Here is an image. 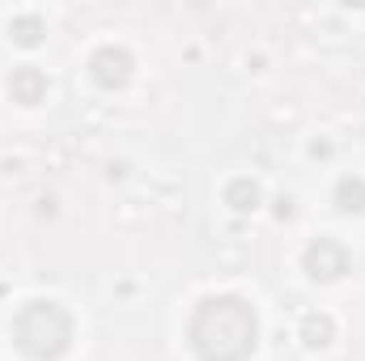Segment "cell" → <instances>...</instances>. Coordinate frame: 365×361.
Instances as JSON below:
<instances>
[{
    "mask_svg": "<svg viewBox=\"0 0 365 361\" xmlns=\"http://www.w3.org/2000/svg\"><path fill=\"white\" fill-rule=\"evenodd\" d=\"M187 340L200 361H247L259 345V319L242 298L217 293L191 310Z\"/></svg>",
    "mask_w": 365,
    "mask_h": 361,
    "instance_id": "cell-1",
    "label": "cell"
},
{
    "mask_svg": "<svg viewBox=\"0 0 365 361\" xmlns=\"http://www.w3.org/2000/svg\"><path fill=\"white\" fill-rule=\"evenodd\" d=\"M336 204L344 213H361L365 208V179H340L336 183Z\"/></svg>",
    "mask_w": 365,
    "mask_h": 361,
    "instance_id": "cell-6",
    "label": "cell"
},
{
    "mask_svg": "<svg viewBox=\"0 0 365 361\" xmlns=\"http://www.w3.org/2000/svg\"><path fill=\"white\" fill-rule=\"evenodd\" d=\"M13 345L34 361H56L73 345V315L60 302H26L13 315Z\"/></svg>",
    "mask_w": 365,
    "mask_h": 361,
    "instance_id": "cell-2",
    "label": "cell"
},
{
    "mask_svg": "<svg viewBox=\"0 0 365 361\" xmlns=\"http://www.w3.org/2000/svg\"><path fill=\"white\" fill-rule=\"evenodd\" d=\"M225 200H230L234 208H255V204H259V187L251 179H234L225 187Z\"/></svg>",
    "mask_w": 365,
    "mask_h": 361,
    "instance_id": "cell-7",
    "label": "cell"
},
{
    "mask_svg": "<svg viewBox=\"0 0 365 361\" xmlns=\"http://www.w3.org/2000/svg\"><path fill=\"white\" fill-rule=\"evenodd\" d=\"M90 73H93L98 86L119 90V86H128V77H132V56H128L123 47H98L90 56Z\"/></svg>",
    "mask_w": 365,
    "mask_h": 361,
    "instance_id": "cell-4",
    "label": "cell"
},
{
    "mask_svg": "<svg viewBox=\"0 0 365 361\" xmlns=\"http://www.w3.org/2000/svg\"><path fill=\"white\" fill-rule=\"evenodd\" d=\"M9 30H13L17 43H38V17H21V21H13Z\"/></svg>",
    "mask_w": 365,
    "mask_h": 361,
    "instance_id": "cell-9",
    "label": "cell"
},
{
    "mask_svg": "<svg viewBox=\"0 0 365 361\" xmlns=\"http://www.w3.org/2000/svg\"><path fill=\"white\" fill-rule=\"evenodd\" d=\"M9 93H13L21 106H34V102H43V93H47V77H43L34 64H21V68L13 73V81H9Z\"/></svg>",
    "mask_w": 365,
    "mask_h": 361,
    "instance_id": "cell-5",
    "label": "cell"
},
{
    "mask_svg": "<svg viewBox=\"0 0 365 361\" xmlns=\"http://www.w3.org/2000/svg\"><path fill=\"white\" fill-rule=\"evenodd\" d=\"M331 336V319L327 315H310L306 319V345H327Z\"/></svg>",
    "mask_w": 365,
    "mask_h": 361,
    "instance_id": "cell-8",
    "label": "cell"
},
{
    "mask_svg": "<svg viewBox=\"0 0 365 361\" xmlns=\"http://www.w3.org/2000/svg\"><path fill=\"white\" fill-rule=\"evenodd\" d=\"M306 272L314 280H336L349 272V247L336 243V238H319L310 251H306Z\"/></svg>",
    "mask_w": 365,
    "mask_h": 361,
    "instance_id": "cell-3",
    "label": "cell"
}]
</instances>
